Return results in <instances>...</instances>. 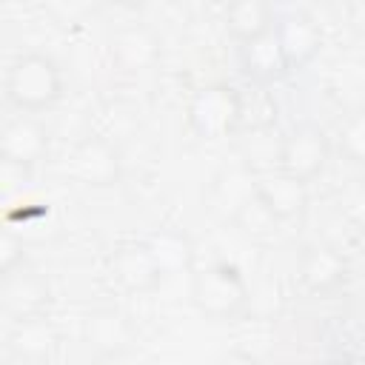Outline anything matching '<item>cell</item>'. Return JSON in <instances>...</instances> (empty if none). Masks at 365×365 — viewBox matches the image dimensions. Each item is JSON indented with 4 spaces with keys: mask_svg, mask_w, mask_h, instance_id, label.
I'll return each instance as SVG.
<instances>
[{
    "mask_svg": "<svg viewBox=\"0 0 365 365\" xmlns=\"http://www.w3.org/2000/svg\"><path fill=\"white\" fill-rule=\"evenodd\" d=\"M6 97L23 114H40L63 97V74L43 51L20 54L6 71Z\"/></svg>",
    "mask_w": 365,
    "mask_h": 365,
    "instance_id": "cell-1",
    "label": "cell"
},
{
    "mask_svg": "<svg viewBox=\"0 0 365 365\" xmlns=\"http://www.w3.org/2000/svg\"><path fill=\"white\" fill-rule=\"evenodd\" d=\"M191 302L208 319H231L248 302V282L231 262H214L191 277Z\"/></svg>",
    "mask_w": 365,
    "mask_h": 365,
    "instance_id": "cell-2",
    "label": "cell"
},
{
    "mask_svg": "<svg viewBox=\"0 0 365 365\" xmlns=\"http://www.w3.org/2000/svg\"><path fill=\"white\" fill-rule=\"evenodd\" d=\"M242 114V100L234 86L211 83L202 86L188 103V125L200 140H222L228 137Z\"/></svg>",
    "mask_w": 365,
    "mask_h": 365,
    "instance_id": "cell-3",
    "label": "cell"
},
{
    "mask_svg": "<svg viewBox=\"0 0 365 365\" xmlns=\"http://www.w3.org/2000/svg\"><path fill=\"white\" fill-rule=\"evenodd\" d=\"M328 157H331V143H328L325 131L314 123H299L279 143L277 171L308 185L311 180H317L325 171Z\"/></svg>",
    "mask_w": 365,
    "mask_h": 365,
    "instance_id": "cell-4",
    "label": "cell"
},
{
    "mask_svg": "<svg viewBox=\"0 0 365 365\" xmlns=\"http://www.w3.org/2000/svg\"><path fill=\"white\" fill-rule=\"evenodd\" d=\"M274 40L282 54L285 71H302L322 48V31L317 20L305 11H291L279 17L274 26Z\"/></svg>",
    "mask_w": 365,
    "mask_h": 365,
    "instance_id": "cell-5",
    "label": "cell"
},
{
    "mask_svg": "<svg viewBox=\"0 0 365 365\" xmlns=\"http://www.w3.org/2000/svg\"><path fill=\"white\" fill-rule=\"evenodd\" d=\"M48 151V134L34 114H20L9 120L0 131V163L34 168Z\"/></svg>",
    "mask_w": 365,
    "mask_h": 365,
    "instance_id": "cell-6",
    "label": "cell"
},
{
    "mask_svg": "<svg viewBox=\"0 0 365 365\" xmlns=\"http://www.w3.org/2000/svg\"><path fill=\"white\" fill-rule=\"evenodd\" d=\"M108 51H111V60L123 71L128 74L148 71L160 63V37L143 23H128V26L114 29L108 40Z\"/></svg>",
    "mask_w": 365,
    "mask_h": 365,
    "instance_id": "cell-7",
    "label": "cell"
},
{
    "mask_svg": "<svg viewBox=\"0 0 365 365\" xmlns=\"http://www.w3.org/2000/svg\"><path fill=\"white\" fill-rule=\"evenodd\" d=\"M222 26H225L228 37L234 43H240V48H242V46H251V43L268 37L277 26V14H274V6L265 0H237V3L225 6Z\"/></svg>",
    "mask_w": 365,
    "mask_h": 365,
    "instance_id": "cell-8",
    "label": "cell"
},
{
    "mask_svg": "<svg viewBox=\"0 0 365 365\" xmlns=\"http://www.w3.org/2000/svg\"><path fill=\"white\" fill-rule=\"evenodd\" d=\"M68 168L71 174L86 182V185H111L117 182L120 177V160H117V151L100 140V137H88L83 140L71 157H68Z\"/></svg>",
    "mask_w": 365,
    "mask_h": 365,
    "instance_id": "cell-9",
    "label": "cell"
},
{
    "mask_svg": "<svg viewBox=\"0 0 365 365\" xmlns=\"http://www.w3.org/2000/svg\"><path fill=\"white\" fill-rule=\"evenodd\" d=\"M3 311L9 317L29 319V317H40L43 308L48 305V282L37 274L29 271H14L9 277H3Z\"/></svg>",
    "mask_w": 365,
    "mask_h": 365,
    "instance_id": "cell-10",
    "label": "cell"
},
{
    "mask_svg": "<svg viewBox=\"0 0 365 365\" xmlns=\"http://www.w3.org/2000/svg\"><path fill=\"white\" fill-rule=\"evenodd\" d=\"M254 194L277 217V222L299 217L305 211V205H308V185L297 182L294 177H285L279 171H274L271 177L257 180L254 182Z\"/></svg>",
    "mask_w": 365,
    "mask_h": 365,
    "instance_id": "cell-11",
    "label": "cell"
},
{
    "mask_svg": "<svg viewBox=\"0 0 365 365\" xmlns=\"http://www.w3.org/2000/svg\"><path fill=\"white\" fill-rule=\"evenodd\" d=\"M111 274L125 291H151L163 279L145 242H131L117 248L111 257Z\"/></svg>",
    "mask_w": 365,
    "mask_h": 365,
    "instance_id": "cell-12",
    "label": "cell"
},
{
    "mask_svg": "<svg viewBox=\"0 0 365 365\" xmlns=\"http://www.w3.org/2000/svg\"><path fill=\"white\" fill-rule=\"evenodd\" d=\"M83 334H86V342L100 351V354H123L128 345H131V336H134V328L131 322L114 311V308H97L86 317V325H83Z\"/></svg>",
    "mask_w": 365,
    "mask_h": 365,
    "instance_id": "cell-13",
    "label": "cell"
},
{
    "mask_svg": "<svg viewBox=\"0 0 365 365\" xmlns=\"http://www.w3.org/2000/svg\"><path fill=\"white\" fill-rule=\"evenodd\" d=\"M54 342H57V334H54L51 322H48L43 314L14 322L11 336H9L11 354H14L20 362H31V365L48 359L51 351H54Z\"/></svg>",
    "mask_w": 365,
    "mask_h": 365,
    "instance_id": "cell-14",
    "label": "cell"
},
{
    "mask_svg": "<svg viewBox=\"0 0 365 365\" xmlns=\"http://www.w3.org/2000/svg\"><path fill=\"white\" fill-rule=\"evenodd\" d=\"M145 248L163 277L182 274L194 262V245L191 240L177 228H160L145 240Z\"/></svg>",
    "mask_w": 365,
    "mask_h": 365,
    "instance_id": "cell-15",
    "label": "cell"
},
{
    "mask_svg": "<svg viewBox=\"0 0 365 365\" xmlns=\"http://www.w3.org/2000/svg\"><path fill=\"white\" fill-rule=\"evenodd\" d=\"M342 277H345V259L328 245H314L299 259V279L311 291H328L339 285Z\"/></svg>",
    "mask_w": 365,
    "mask_h": 365,
    "instance_id": "cell-16",
    "label": "cell"
},
{
    "mask_svg": "<svg viewBox=\"0 0 365 365\" xmlns=\"http://www.w3.org/2000/svg\"><path fill=\"white\" fill-rule=\"evenodd\" d=\"M242 66H245V74L254 77V80H277L285 74V63H282V54L277 48V40H274V31L251 46H242Z\"/></svg>",
    "mask_w": 365,
    "mask_h": 365,
    "instance_id": "cell-17",
    "label": "cell"
},
{
    "mask_svg": "<svg viewBox=\"0 0 365 365\" xmlns=\"http://www.w3.org/2000/svg\"><path fill=\"white\" fill-rule=\"evenodd\" d=\"M234 220H237V225L242 228V234H248V237H254V240H265V237H271L274 228L279 225L277 217L257 200V194H251L242 205L234 208Z\"/></svg>",
    "mask_w": 365,
    "mask_h": 365,
    "instance_id": "cell-18",
    "label": "cell"
},
{
    "mask_svg": "<svg viewBox=\"0 0 365 365\" xmlns=\"http://www.w3.org/2000/svg\"><path fill=\"white\" fill-rule=\"evenodd\" d=\"M336 145H339V151H342L345 160H351L356 165H365V108L351 111L339 123Z\"/></svg>",
    "mask_w": 365,
    "mask_h": 365,
    "instance_id": "cell-19",
    "label": "cell"
},
{
    "mask_svg": "<svg viewBox=\"0 0 365 365\" xmlns=\"http://www.w3.org/2000/svg\"><path fill=\"white\" fill-rule=\"evenodd\" d=\"M23 265V240L14 231H3L0 237V271L3 277L14 274Z\"/></svg>",
    "mask_w": 365,
    "mask_h": 365,
    "instance_id": "cell-20",
    "label": "cell"
},
{
    "mask_svg": "<svg viewBox=\"0 0 365 365\" xmlns=\"http://www.w3.org/2000/svg\"><path fill=\"white\" fill-rule=\"evenodd\" d=\"M217 365H259L251 354H245V351H231V354H225Z\"/></svg>",
    "mask_w": 365,
    "mask_h": 365,
    "instance_id": "cell-21",
    "label": "cell"
},
{
    "mask_svg": "<svg viewBox=\"0 0 365 365\" xmlns=\"http://www.w3.org/2000/svg\"><path fill=\"white\" fill-rule=\"evenodd\" d=\"M325 365H354V362H348V359H334V362H325Z\"/></svg>",
    "mask_w": 365,
    "mask_h": 365,
    "instance_id": "cell-22",
    "label": "cell"
}]
</instances>
